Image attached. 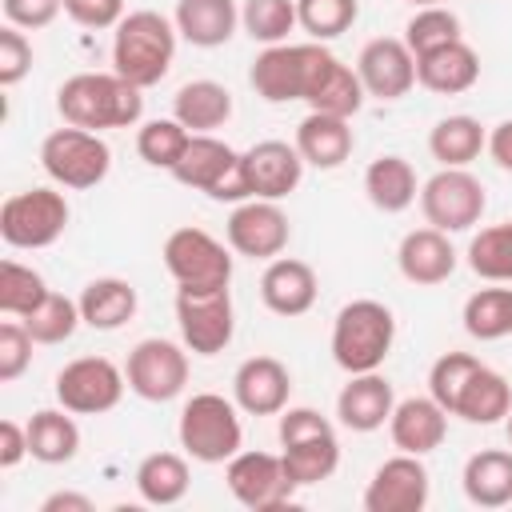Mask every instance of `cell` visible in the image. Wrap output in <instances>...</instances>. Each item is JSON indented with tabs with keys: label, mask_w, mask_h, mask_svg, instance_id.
Returning a JSON list of instances; mask_svg holds the SVG:
<instances>
[{
	"label": "cell",
	"mask_w": 512,
	"mask_h": 512,
	"mask_svg": "<svg viewBox=\"0 0 512 512\" xmlns=\"http://www.w3.org/2000/svg\"><path fill=\"white\" fill-rule=\"evenodd\" d=\"M40 512H92V500L80 492H52V496H44Z\"/></svg>",
	"instance_id": "cell-52"
},
{
	"label": "cell",
	"mask_w": 512,
	"mask_h": 512,
	"mask_svg": "<svg viewBox=\"0 0 512 512\" xmlns=\"http://www.w3.org/2000/svg\"><path fill=\"white\" fill-rule=\"evenodd\" d=\"M172 116L188 132H216L232 116V92L220 80H188L172 96Z\"/></svg>",
	"instance_id": "cell-30"
},
{
	"label": "cell",
	"mask_w": 512,
	"mask_h": 512,
	"mask_svg": "<svg viewBox=\"0 0 512 512\" xmlns=\"http://www.w3.org/2000/svg\"><path fill=\"white\" fill-rule=\"evenodd\" d=\"M316 292H320V284H316L312 264H304L296 256L268 260V268L260 276V300L276 316H304L316 304Z\"/></svg>",
	"instance_id": "cell-22"
},
{
	"label": "cell",
	"mask_w": 512,
	"mask_h": 512,
	"mask_svg": "<svg viewBox=\"0 0 512 512\" xmlns=\"http://www.w3.org/2000/svg\"><path fill=\"white\" fill-rule=\"evenodd\" d=\"M396 340V316L380 300H348L332 320V360L356 372H380Z\"/></svg>",
	"instance_id": "cell-3"
},
{
	"label": "cell",
	"mask_w": 512,
	"mask_h": 512,
	"mask_svg": "<svg viewBox=\"0 0 512 512\" xmlns=\"http://www.w3.org/2000/svg\"><path fill=\"white\" fill-rule=\"evenodd\" d=\"M32 332L16 320H4L0 324V380L12 384L24 376V368L32 364Z\"/></svg>",
	"instance_id": "cell-46"
},
{
	"label": "cell",
	"mask_w": 512,
	"mask_h": 512,
	"mask_svg": "<svg viewBox=\"0 0 512 512\" xmlns=\"http://www.w3.org/2000/svg\"><path fill=\"white\" fill-rule=\"evenodd\" d=\"M124 376H128V388L148 404L176 400L188 384V348L164 336H148L128 352Z\"/></svg>",
	"instance_id": "cell-14"
},
{
	"label": "cell",
	"mask_w": 512,
	"mask_h": 512,
	"mask_svg": "<svg viewBox=\"0 0 512 512\" xmlns=\"http://www.w3.org/2000/svg\"><path fill=\"white\" fill-rule=\"evenodd\" d=\"M164 268L176 280V288L208 292V288H228L232 280V252L204 228L184 224L164 240Z\"/></svg>",
	"instance_id": "cell-9"
},
{
	"label": "cell",
	"mask_w": 512,
	"mask_h": 512,
	"mask_svg": "<svg viewBox=\"0 0 512 512\" xmlns=\"http://www.w3.org/2000/svg\"><path fill=\"white\" fill-rule=\"evenodd\" d=\"M176 24L152 8L128 12L116 24L112 36V72H120L136 88H152L168 76L172 56H176Z\"/></svg>",
	"instance_id": "cell-2"
},
{
	"label": "cell",
	"mask_w": 512,
	"mask_h": 512,
	"mask_svg": "<svg viewBox=\"0 0 512 512\" xmlns=\"http://www.w3.org/2000/svg\"><path fill=\"white\" fill-rule=\"evenodd\" d=\"M464 332L472 340L512 336V288H480L464 300Z\"/></svg>",
	"instance_id": "cell-38"
},
{
	"label": "cell",
	"mask_w": 512,
	"mask_h": 512,
	"mask_svg": "<svg viewBox=\"0 0 512 512\" xmlns=\"http://www.w3.org/2000/svg\"><path fill=\"white\" fill-rule=\"evenodd\" d=\"M228 248L248 260H276L288 248V216L276 200H240L224 224Z\"/></svg>",
	"instance_id": "cell-16"
},
{
	"label": "cell",
	"mask_w": 512,
	"mask_h": 512,
	"mask_svg": "<svg viewBox=\"0 0 512 512\" xmlns=\"http://www.w3.org/2000/svg\"><path fill=\"white\" fill-rule=\"evenodd\" d=\"M488 208L484 184L468 168H440L420 184V212L440 232H468Z\"/></svg>",
	"instance_id": "cell-12"
},
{
	"label": "cell",
	"mask_w": 512,
	"mask_h": 512,
	"mask_svg": "<svg viewBox=\"0 0 512 512\" xmlns=\"http://www.w3.org/2000/svg\"><path fill=\"white\" fill-rule=\"evenodd\" d=\"M172 24L192 48H220L232 40L240 8L236 0H176Z\"/></svg>",
	"instance_id": "cell-28"
},
{
	"label": "cell",
	"mask_w": 512,
	"mask_h": 512,
	"mask_svg": "<svg viewBox=\"0 0 512 512\" xmlns=\"http://www.w3.org/2000/svg\"><path fill=\"white\" fill-rule=\"evenodd\" d=\"M364 96H368V92H364L356 68H348L340 56H332V52L324 48V56H320V64H316V72H312V80H308L304 104H308L312 112H328V116L352 120V116L364 108Z\"/></svg>",
	"instance_id": "cell-23"
},
{
	"label": "cell",
	"mask_w": 512,
	"mask_h": 512,
	"mask_svg": "<svg viewBox=\"0 0 512 512\" xmlns=\"http://www.w3.org/2000/svg\"><path fill=\"white\" fill-rule=\"evenodd\" d=\"M480 80V56L472 44L452 40L416 56V84L436 96H460Z\"/></svg>",
	"instance_id": "cell-26"
},
{
	"label": "cell",
	"mask_w": 512,
	"mask_h": 512,
	"mask_svg": "<svg viewBox=\"0 0 512 512\" xmlns=\"http://www.w3.org/2000/svg\"><path fill=\"white\" fill-rule=\"evenodd\" d=\"M80 324H84L80 300H68V296H60V292H48L44 304L24 316V328L32 332L36 344H64V340H72V332H76Z\"/></svg>",
	"instance_id": "cell-41"
},
{
	"label": "cell",
	"mask_w": 512,
	"mask_h": 512,
	"mask_svg": "<svg viewBox=\"0 0 512 512\" xmlns=\"http://www.w3.org/2000/svg\"><path fill=\"white\" fill-rule=\"evenodd\" d=\"M488 152H492V160H496L504 172H512V120H500V124L488 132Z\"/></svg>",
	"instance_id": "cell-51"
},
{
	"label": "cell",
	"mask_w": 512,
	"mask_h": 512,
	"mask_svg": "<svg viewBox=\"0 0 512 512\" xmlns=\"http://www.w3.org/2000/svg\"><path fill=\"white\" fill-rule=\"evenodd\" d=\"M188 140H192V132H188L176 116H164V120H148V124L136 132V152H140L144 164H152V168H168V172H172L176 160L184 156Z\"/></svg>",
	"instance_id": "cell-40"
},
{
	"label": "cell",
	"mask_w": 512,
	"mask_h": 512,
	"mask_svg": "<svg viewBox=\"0 0 512 512\" xmlns=\"http://www.w3.org/2000/svg\"><path fill=\"white\" fill-rule=\"evenodd\" d=\"M188 484H192V472L180 452H152L136 464V492L144 504H156V508L180 504L188 496Z\"/></svg>",
	"instance_id": "cell-35"
},
{
	"label": "cell",
	"mask_w": 512,
	"mask_h": 512,
	"mask_svg": "<svg viewBox=\"0 0 512 512\" xmlns=\"http://www.w3.org/2000/svg\"><path fill=\"white\" fill-rule=\"evenodd\" d=\"M484 360H476V356H468V352H444L432 368H428V396L452 416V408H456V400H460V388L468 384V376L480 368Z\"/></svg>",
	"instance_id": "cell-45"
},
{
	"label": "cell",
	"mask_w": 512,
	"mask_h": 512,
	"mask_svg": "<svg viewBox=\"0 0 512 512\" xmlns=\"http://www.w3.org/2000/svg\"><path fill=\"white\" fill-rule=\"evenodd\" d=\"M176 436H180V448L192 460H200V464H228L240 452V444H244L236 400H224L220 392H196L180 408Z\"/></svg>",
	"instance_id": "cell-5"
},
{
	"label": "cell",
	"mask_w": 512,
	"mask_h": 512,
	"mask_svg": "<svg viewBox=\"0 0 512 512\" xmlns=\"http://www.w3.org/2000/svg\"><path fill=\"white\" fill-rule=\"evenodd\" d=\"M240 172L252 200H284L304 176V156L288 140H260L240 152Z\"/></svg>",
	"instance_id": "cell-19"
},
{
	"label": "cell",
	"mask_w": 512,
	"mask_h": 512,
	"mask_svg": "<svg viewBox=\"0 0 512 512\" xmlns=\"http://www.w3.org/2000/svg\"><path fill=\"white\" fill-rule=\"evenodd\" d=\"M396 264H400V276L408 284L432 288V284H444L456 272V248H452L448 232H440L432 224L412 228V232H404V240L396 248Z\"/></svg>",
	"instance_id": "cell-21"
},
{
	"label": "cell",
	"mask_w": 512,
	"mask_h": 512,
	"mask_svg": "<svg viewBox=\"0 0 512 512\" xmlns=\"http://www.w3.org/2000/svg\"><path fill=\"white\" fill-rule=\"evenodd\" d=\"M452 40H464L460 36V16L444 4H428V8H416L412 20L404 24V44L412 48V56H424L440 44H452Z\"/></svg>",
	"instance_id": "cell-43"
},
{
	"label": "cell",
	"mask_w": 512,
	"mask_h": 512,
	"mask_svg": "<svg viewBox=\"0 0 512 512\" xmlns=\"http://www.w3.org/2000/svg\"><path fill=\"white\" fill-rule=\"evenodd\" d=\"M276 432H280V460L300 488L320 484L336 472L340 440H336V428L316 408H284Z\"/></svg>",
	"instance_id": "cell-4"
},
{
	"label": "cell",
	"mask_w": 512,
	"mask_h": 512,
	"mask_svg": "<svg viewBox=\"0 0 512 512\" xmlns=\"http://www.w3.org/2000/svg\"><path fill=\"white\" fill-rule=\"evenodd\" d=\"M292 396V376L276 356H248L232 376V400L248 416H280Z\"/></svg>",
	"instance_id": "cell-20"
},
{
	"label": "cell",
	"mask_w": 512,
	"mask_h": 512,
	"mask_svg": "<svg viewBox=\"0 0 512 512\" xmlns=\"http://www.w3.org/2000/svg\"><path fill=\"white\" fill-rule=\"evenodd\" d=\"M64 12L80 28H116L128 16L124 0H64Z\"/></svg>",
	"instance_id": "cell-49"
},
{
	"label": "cell",
	"mask_w": 512,
	"mask_h": 512,
	"mask_svg": "<svg viewBox=\"0 0 512 512\" xmlns=\"http://www.w3.org/2000/svg\"><path fill=\"white\" fill-rule=\"evenodd\" d=\"M68 200L56 188H24L0 204V236L8 248H48L68 228Z\"/></svg>",
	"instance_id": "cell-8"
},
{
	"label": "cell",
	"mask_w": 512,
	"mask_h": 512,
	"mask_svg": "<svg viewBox=\"0 0 512 512\" xmlns=\"http://www.w3.org/2000/svg\"><path fill=\"white\" fill-rule=\"evenodd\" d=\"M364 192H368L372 208H380V212L396 216V212H404V208L420 196L416 168H412L404 156L384 152V156H376V160L364 168Z\"/></svg>",
	"instance_id": "cell-31"
},
{
	"label": "cell",
	"mask_w": 512,
	"mask_h": 512,
	"mask_svg": "<svg viewBox=\"0 0 512 512\" xmlns=\"http://www.w3.org/2000/svg\"><path fill=\"white\" fill-rule=\"evenodd\" d=\"M388 432H392V444L400 452H412V456H428L444 444L448 436V412L432 400V396H408L392 408V420H388Z\"/></svg>",
	"instance_id": "cell-25"
},
{
	"label": "cell",
	"mask_w": 512,
	"mask_h": 512,
	"mask_svg": "<svg viewBox=\"0 0 512 512\" xmlns=\"http://www.w3.org/2000/svg\"><path fill=\"white\" fill-rule=\"evenodd\" d=\"M508 408H512V388H508V380H504L496 368L480 364V368L468 376V384L460 388V400H456L452 416H460V420H468V424H500V420L508 416Z\"/></svg>",
	"instance_id": "cell-33"
},
{
	"label": "cell",
	"mask_w": 512,
	"mask_h": 512,
	"mask_svg": "<svg viewBox=\"0 0 512 512\" xmlns=\"http://www.w3.org/2000/svg\"><path fill=\"white\" fill-rule=\"evenodd\" d=\"M240 24L256 44H284L288 32L300 24L296 20V0H244Z\"/></svg>",
	"instance_id": "cell-42"
},
{
	"label": "cell",
	"mask_w": 512,
	"mask_h": 512,
	"mask_svg": "<svg viewBox=\"0 0 512 512\" xmlns=\"http://www.w3.org/2000/svg\"><path fill=\"white\" fill-rule=\"evenodd\" d=\"M32 72V44L16 24L0 28V84L12 88Z\"/></svg>",
	"instance_id": "cell-47"
},
{
	"label": "cell",
	"mask_w": 512,
	"mask_h": 512,
	"mask_svg": "<svg viewBox=\"0 0 512 512\" xmlns=\"http://www.w3.org/2000/svg\"><path fill=\"white\" fill-rule=\"evenodd\" d=\"M320 56H324V44L320 40H308V44H288V40L284 44H268L252 60V68H248V84L268 104L304 100L308 80H312Z\"/></svg>",
	"instance_id": "cell-10"
},
{
	"label": "cell",
	"mask_w": 512,
	"mask_h": 512,
	"mask_svg": "<svg viewBox=\"0 0 512 512\" xmlns=\"http://www.w3.org/2000/svg\"><path fill=\"white\" fill-rule=\"evenodd\" d=\"M352 124L344 116H328V112H308L296 124V152L304 156V164L312 168H340L352 156Z\"/></svg>",
	"instance_id": "cell-27"
},
{
	"label": "cell",
	"mask_w": 512,
	"mask_h": 512,
	"mask_svg": "<svg viewBox=\"0 0 512 512\" xmlns=\"http://www.w3.org/2000/svg\"><path fill=\"white\" fill-rule=\"evenodd\" d=\"M172 176L212 200H228V204H240V200H252L248 196V184H244V172H240V152L224 140H216L212 132H192L184 156L176 160Z\"/></svg>",
	"instance_id": "cell-7"
},
{
	"label": "cell",
	"mask_w": 512,
	"mask_h": 512,
	"mask_svg": "<svg viewBox=\"0 0 512 512\" xmlns=\"http://www.w3.org/2000/svg\"><path fill=\"white\" fill-rule=\"evenodd\" d=\"M504 432H508V444H512V408H508V416H504Z\"/></svg>",
	"instance_id": "cell-53"
},
{
	"label": "cell",
	"mask_w": 512,
	"mask_h": 512,
	"mask_svg": "<svg viewBox=\"0 0 512 512\" xmlns=\"http://www.w3.org/2000/svg\"><path fill=\"white\" fill-rule=\"evenodd\" d=\"M144 88L128 84L120 72H76L56 88V112L64 124L104 132L132 128L144 116Z\"/></svg>",
	"instance_id": "cell-1"
},
{
	"label": "cell",
	"mask_w": 512,
	"mask_h": 512,
	"mask_svg": "<svg viewBox=\"0 0 512 512\" xmlns=\"http://www.w3.org/2000/svg\"><path fill=\"white\" fill-rule=\"evenodd\" d=\"M468 268L488 284H512V220L488 224L472 236Z\"/></svg>",
	"instance_id": "cell-37"
},
{
	"label": "cell",
	"mask_w": 512,
	"mask_h": 512,
	"mask_svg": "<svg viewBox=\"0 0 512 512\" xmlns=\"http://www.w3.org/2000/svg\"><path fill=\"white\" fill-rule=\"evenodd\" d=\"M224 480H228V492L252 512H276L292 504V492L300 488L288 476L280 452H244V448L228 460Z\"/></svg>",
	"instance_id": "cell-15"
},
{
	"label": "cell",
	"mask_w": 512,
	"mask_h": 512,
	"mask_svg": "<svg viewBox=\"0 0 512 512\" xmlns=\"http://www.w3.org/2000/svg\"><path fill=\"white\" fill-rule=\"evenodd\" d=\"M488 148V132L476 116H444L428 132V152L444 168H468Z\"/></svg>",
	"instance_id": "cell-36"
},
{
	"label": "cell",
	"mask_w": 512,
	"mask_h": 512,
	"mask_svg": "<svg viewBox=\"0 0 512 512\" xmlns=\"http://www.w3.org/2000/svg\"><path fill=\"white\" fill-rule=\"evenodd\" d=\"M408 4H416V8H428V4H444V0H408Z\"/></svg>",
	"instance_id": "cell-54"
},
{
	"label": "cell",
	"mask_w": 512,
	"mask_h": 512,
	"mask_svg": "<svg viewBox=\"0 0 512 512\" xmlns=\"http://www.w3.org/2000/svg\"><path fill=\"white\" fill-rule=\"evenodd\" d=\"M124 388H128V376L108 356H76L56 372V400L76 416L112 412Z\"/></svg>",
	"instance_id": "cell-13"
},
{
	"label": "cell",
	"mask_w": 512,
	"mask_h": 512,
	"mask_svg": "<svg viewBox=\"0 0 512 512\" xmlns=\"http://www.w3.org/2000/svg\"><path fill=\"white\" fill-rule=\"evenodd\" d=\"M48 292L52 288L44 284V276L36 268H28L20 260H4L0 264V312L4 316H20L24 320L28 312H36L44 304Z\"/></svg>",
	"instance_id": "cell-39"
},
{
	"label": "cell",
	"mask_w": 512,
	"mask_h": 512,
	"mask_svg": "<svg viewBox=\"0 0 512 512\" xmlns=\"http://www.w3.org/2000/svg\"><path fill=\"white\" fill-rule=\"evenodd\" d=\"M176 324H180V340L192 356L224 352L236 332L232 292L228 288H208V292L176 288Z\"/></svg>",
	"instance_id": "cell-11"
},
{
	"label": "cell",
	"mask_w": 512,
	"mask_h": 512,
	"mask_svg": "<svg viewBox=\"0 0 512 512\" xmlns=\"http://www.w3.org/2000/svg\"><path fill=\"white\" fill-rule=\"evenodd\" d=\"M0 8L8 24L36 32V28H48L64 12V0H0Z\"/></svg>",
	"instance_id": "cell-48"
},
{
	"label": "cell",
	"mask_w": 512,
	"mask_h": 512,
	"mask_svg": "<svg viewBox=\"0 0 512 512\" xmlns=\"http://www.w3.org/2000/svg\"><path fill=\"white\" fill-rule=\"evenodd\" d=\"M28 452V424L16 420H0V468H16Z\"/></svg>",
	"instance_id": "cell-50"
},
{
	"label": "cell",
	"mask_w": 512,
	"mask_h": 512,
	"mask_svg": "<svg viewBox=\"0 0 512 512\" xmlns=\"http://www.w3.org/2000/svg\"><path fill=\"white\" fill-rule=\"evenodd\" d=\"M40 168L60 188H96L112 168V148L100 140V132L64 124L44 136L40 144Z\"/></svg>",
	"instance_id": "cell-6"
},
{
	"label": "cell",
	"mask_w": 512,
	"mask_h": 512,
	"mask_svg": "<svg viewBox=\"0 0 512 512\" xmlns=\"http://www.w3.org/2000/svg\"><path fill=\"white\" fill-rule=\"evenodd\" d=\"M80 316L96 332H116L136 316V288L120 276H96L80 292Z\"/></svg>",
	"instance_id": "cell-32"
},
{
	"label": "cell",
	"mask_w": 512,
	"mask_h": 512,
	"mask_svg": "<svg viewBox=\"0 0 512 512\" xmlns=\"http://www.w3.org/2000/svg\"><path fill=\"white\" fill-rule=\"evenodd\" d=\"M68 408H40L28 420V452L40 464H68L80 452V428Z\"/></svg>",
	"instance_id": "cell-34"
},
{
	"label": "cell",
	"mask_w": 512,
	"mask_h": 512,
	"mask_svg": "<svg viewBox=\"0 0 512 512\" xmlns=\"http://www.w3.org/2000/svg\"><path fill=\"white\" fill-rule=\"evenodd\" d=\"M360 16V0H296V20L312 40L344 36Z\"/></svg>",
	"instance_id": "cell-44"
},
{
	"label": "cell",
	"mask_w": 512,
	"mask_h": 512,
	"mask_svg": "<svg viewBox=\"0 0 512 512\" xmlns=\"http://www.w3.org/2000/svg\"><path fill=\"white\" fill-rule=\"evenodd\" d=\"M428 492H432V480L420 456L400 452L372 472L364 488V512H420L428 504Z\"/></svg>",
	"instance_id": "cell-17"
},
{
	"label": "cell",
	"mask_w": 512,
	"mask_h": 512,
	"mask_svg": "<svg viewBox=\"0 0 512 512\" xmlns=\"http://www.w3.org/2000/svg\"><path fill=\"white\" fill-rule=\"evenodd\" d=\"M392 408H396V396H392V384L380 372H356V376H348V384L336 396V416L352 432H376V428H384L392 420Z\"/></svg>",
	"instance_id": "cell-24"
},
{
	"label": "cell",
	"mask_w": 512,
	"mask_h": 512,
	"mask_svg": "<svg viewBox=\"0 0 512 512\" xmlns=\"http://www.w3.org/2000/svg\"><path fill=\"white\" fill-rule=\"evenodd\" d=\"M464 496L476 508H504L512 504V452L504 448H480L464 464Z\"/></svg>",
	"instance_id": "cell-29"
},
{
	"label": "cell",
	"mask_w": 512,
	"mask_h": 512,
	"mask_svg": "<svg viewBox=\"0 0 512 512\" xmlns=\"http://www.w3.org/2000/svg\"><path fill=\"white\" fill-rule=\"evenodd\" d=\"M356 76L368 96L376 100H400L416 84V56L404 44V36H376L356 56Z\"/></svg>",
	"instance_id": "cell-18"
}]
</instances>
